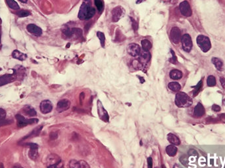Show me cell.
<instances>
[{"label": "cell", "mask_w": 225, "mask_h": 168, "mask_svg": "<svg viewBox=\"0 0 225 168\" xmlns=\"http://www.w3.org/2000/svg\"><path fill=\"white\" fill-rule=\"evenodd\" d=\"M17 78L16 72H14L13 74H8L0 76V86H3L7 85L9 83L14 82Z\"/></svg>", "instance_id": "9"}, {"label": "cell", "mask_w": 225, "mask_h": 168, "mask_svg": "<svg viewBox=\"0 0 225 168\" xmlns=\"http://www.w3.org/2000/svg\"><path fill=\"white\" fill-rule=\"evenodd\" d=\"M97 36L99 38V40L100 41L101 43V46H102V47H104L105 46V37L103 33H102V32H97Z\"/></svg>", "instance_id": "33"}, {"label": "cell", "mask_w": 225, "mask_h": 168, "mask_svg": "<svg viewBox=\"0 0 225 168\" xmlns=\"http://www.w3.org/2000/svg\"><path fill=\"white\" fill-rule=\"evenodd\" d=\"M167 139L169 143L173 145H179L181 144V141L179 138L173 133H169L167 135Z\"/></svg>", "instance_id": "20"}, {"label": "cell", "mask_w": 225, "mask_h": 168, "mask_svg": "<svg viewBox=\"0 0 225 168\" xmlns=\"http://www.w3.org/2000/svg\"><path fill=\"white\" fill-rule=\"evenodd\" d=\"M16 120L17 122V126L18 127H24L25 126H27L28 125L34 124L38 122V120L36 118L26 119L23 116L20 114L16 115Z\"/></svg>", "instance_id": "4"}, {"label": "cell", "mask_w": 225, "mask_h": 168, "mask_svg": "<svg viewBox=\"0 0 225 168\" xmlns=\"http://www.w3.org/2000/svg\"><path fill=\"white\" fill-rule=\"evenodd\" d=\"M179 9L181 11V12L182 15L186 17H191L192 15V11H191V9L190 7V5L189 3L186 1H184L182 3H181Z\"/></svg>", "instance_id": "10"}, {"label": "cell", "mask_w": 225, "mask_h": 168, "mask_svg": "<svg viewBox=\"0 0 225 168\" xmlns=\"http://www.w3.org/2000/svg\"><path fill=\"white\" fill-rule=\"evenodd\" d=\"M148 168H153V160L151 157H149L148 159Z\"/></svg>", "instance_id": "41"}, {"label": "cell", "mask_w": 225, "mask_h": 168, "mask_svg": "<svg viewBox=\"0 0 225 168\" xmlns=\"http://www.w3.org/2000/svg\"><path fill=\"white\" fill-rule=\"evenodd\" d=\"M61 161V158L56 154H51L48 158V165H54Z\"/></svg>", "instance_id": "18"}, {"label": "cell", "mask_w": 225, "mask_h": 168, "mask_svg": "<svg viewBox=\"0 0 225 168\" xmlns=\"http://www.w3.org/2000/svg\"><path fill=\"white\" fill-rule=\"evenodd\" d=\"M170 77L174 80H177L181 79L182 77V73L181 71L178 70H173L170 72Z\"/></svg>", "instance_id": "23"}, {"label": "cell", "mask_w": 225, "mask_h": 168, "mask_svg": "<svg viewBox=\"0 0 225 168\" xmlns=\"http://www.w3.org/2000/svg\"><path fill=\"white\" fill-rule=\"evenodd\" d=\"M170 52H171V54L173 55V58H171V59L169 60L170 62H171L173 64H176L177 59H176V55L175 54V52L173 50H171Z\"/></svg>", "instance_id": "37"}, {"label": "cell", "mask_w": 225, "mask_h": 168, "mask_svg": "<svg viewBox=\"0 0 225 168\" xmlns=\"http://www.w3.org/2000/svg\"><path fill=\"white\" fill-rule=\"evenodd\" d=\"M202 86H203V82H202V80H201L198 82L197 86L194 87V89L193 90V96H197L198 95V93H200Z\"/></svg>", "instance_id": "29"}, {"label": "cell", "mask_w": 225, "mask_h": 168, "mask_svg": "<svg viewBox=\"0 0 225 168\" xmlns=\"http://www.w3.org/2000/svg\"><path fill=\"white\" fill-rule=\"evenodd\" d=\"M181 32L177 27H173L170 32V39L171 42L175 44H178L181 40Z\"/></svg>", "instance_id": "7"}, {"label": "cell", "mask_w": 225, "mask_h": 168, "mask_svg": "<svg viewBox=\"0 0 225 168\" xmlns=\"http://www.w3.org/2000/svg\"><path fill=\"white\" fill-rule=\"evenodd\" d=\"M128 53L132 57H138L141 53V49L140 47L136 43H131L128 45L127 48Z\"/></svg>", "instance_id": "12"}, {"label": "cell", "mask_w": 225, "mask_h": 168, "mask_svg": "<svg viewBox=\"0 0 225 168\" xmlns=\"http://www.w3.org/2000/svg\"><path fill=\"white\" fill-rule=\"evenodd\" d=\"M57 137V133L56 132H53L50 134V139H55Z\"/></svg>", "instance_id": "43"}, {"label": "cell", "mask_w": 225, "mask_h": 168, "mask_svg": "<svg viewBox=\"0 0 225 168\" xmlns=\"http://www.w3.org/2000/svg\"><path fill=\"white\" fill-rule=\"evenodd\" d=\"M207 83L209 87H213L216 85V79L213 76H209L207 77Z\"/></svg>", "instance_id": "30"}, {"label": "cell", "mask_w": 225, "mask_h": 168, "mask_svg": "<svg viewBox=\"0 0 225 168\" xmlns=\"http://www.w3.org/2000/svg\"><path fill=\"white\" fill-rule=\"evenodd\" d=\"M71 106V102L68 99H62L59 101L57 105V111L59 112H62L68 110Z\"/></svg>", "instance_id": "14"}, {"label": "cell", "mask_w": 225, "mask_h": 168, "mask_svg": "<svg viewBox=\"0 0 225 168\" xmlns=\"http://www.w3.org/2000/svg\"><path fill=\"white\" fill-rule=\"evenodd\" d=\"M69 167L70 168H80L81 164L80 161H78L75 160H72L69 161Z\"/></svg>", "instance_id": "34"}, {"label": "cell", "mask_w": 225, "mask_h": 168, "mask_svg": "<svg viewBox=\"0 0 225 168\" xmlns=\"http://www.w3.org/2000/svg\"><path fill=\"white\" fill-rule=\"evenodd\" d=\"M0 42H1V32H0Z\"/></svg>", "instance_id": "53"}, {"label": "cell", "mask_w": 225, "mask_h": 168, "mask_svg": "<svg viewBox=\"0 0 225 168\" xmlns=\"http://www.w3.org/2000/svg\"><path fill=\"white\" fill-rule=\"evenodd\" d=\"M12 56L13 58H14V59H18L19 61H24L26 59V58H27V55L18 50L13 51V52L12 53Z\"/></svg>", "instance_id": "22"}, {"label": "cell", "mask_w": 225, "mask_h": 168, "mask_svg": "<svg viewBox=\"0 0 225 168\" xmlns=\"http://www.w3.org/2000/svg\"><path fill=\"white\" fill-rule=\"evenodd\" d=\"M6 3L10 8L14 10L19 9V5L15 0H6Z\"/></svg>", "instance_id": "27"}, {"label": "cell", "mask_w": 225, "mask_h": 168, "mask_svg": "<svg viewBox=\"0 0 225 168\" xmlns=\"http://www.w3.org/2000/svg\"><path fill=\"white\" fill-rule=\"evenodd\" d=\"M97 112H98V115L100 116V118L102 120L107 122L109 121V115L107 112L106 111V110L104 108V107L103 106L102 103L101 102V101L100 100L97 101Z\"/></svg>", "instance_id": "8"}, {"label": "cell", "mask_w": 225, "mask_h": 168, "mask_svg": "<svg viewBox=\"0 0 225 168\" xmlns=\"http://www.w3.org/2000/svg\"><path fill=\"white\" fill-rule=\"evenodd\" d=\"M222 104H223V105H224L225 106V99H224V100L222 101Z\"/></svg>", "instance_id": "50"}, {"label": "cell", "mask_w": 225, "mask_h": 168, "mask_svg": "<svg viewBox=\"0 0 225 168\" xmlns=\"http://www.w3.org/2000/svg\"><path fill=\"white\" fill-rule=\"evenodd\" d=\"M26 29L31 34H33L35 36H41L42 34V30L39 28L38 26L34 24H30L27 26Z\"/></svg>", "instance_id": "15"}, {"label": "cell", "mask_w": 225, "mask_h": 168, "mask_svg": "<svg viewBox=\"0 0 225 168\" xmlns=\"http://www.w3.org/2000/svg\"><path fill=\"white\" fill-rule=\"evenodd\" d=\"M174 168H181V167H177V166H175Z\"/></svg>", "instance_id": "51"}, {"label": "cell", "mask_w": 225, "mask_h": 168, "mask_svg": "<svg viewBox=\"0 0 225 168\" xmlns=\"http://www.w3.org/2000/svg\"><path fill=\"white\" fill-rule=\"evenodd\" d=\"M155 168H159V167H155Z\"/></svg>", "instance_id": "54"}, {"label": "cell", "mask_w": 225, "mask_h": 168, "mask_svg": "<svg viewBox=\"0 0 225 168\" xmlns=\"http://www.w3.org/2000/svg\"><path fill=\"white\" fill-rule=\"evenodd\" d=\"M125 11L121 6H117L112 11V21L116 22H118L121 18L124 17Z\"/></svg>", "instance_id": "5"}, {"label": "cell", "mask_w": 225, "mask_h": 168, "mask_svg": "<svg viewBox=\"0 0 225 168\" xmlns=\"http://www.w3.org/2000/svg\"><path fill=\"white\" fill-rule=\"evenodd\" d=\"M182 48L186 52H190L192 48V40L189 34H184L181 38Z\"/></svg>", "instance_id": "6"}, {"label": "cell", "mask_w": 225, "mask_h": 168, "mask_svg": "<svg viewBox=\"0 0 225 168\" xmlns=\"http://www.w3.org/2000/svg\"><path fill=\"white\" fill-rule=\"evenodd\" d=\"M42 126H39L36 128H35L34 130H32L29 135H26V136H25L24 138H23L22 140H24V139H27L29 138H31V137H36L38 136V135L39 134V133H40L41 130H42Z\"/></svg>", "instance_id": "21"}, {"label": "cell", "mask_w": 225, "mask_h": 168, "mask_svg": "<svg viewBox=\"0 0 225 168\" xmlns=\"http://www.w3.org/2000/svg\"><path fill=\"white\" fill-rule=\"evenodd\" d=\"M30 150L29 152V158L33 160H35L38 158V145L36 143H28Z\"/></svg>", "instance_id": "11"}, {"label": "cell", "mask_w": 225, "mask_h": 168, "mask_svg": "<svg viewBox=\"0 0 225 168\" xmlns=\"http://www.w3.org/2000/svg\"><path fill=\"white\" fill-rule=\"evenodd\" d=\"M19 1L21 2H22V3H27L28 0H19Z\"/></svg>", "instance_id": "48"}, {"label": "cell", "mask_w": 225, "mask_h": 168, "mask_svg": "<svg viewBox=\"0 0 225 168\" xmlns=\"http://www.w3.org/2000/svg\"><path fill=\"white\" fill-rule=\"evenodd\" d=\"M12 168H23V167L21 166H20V165H18V164H17V165L13 166Z\"/></svg>", "instance_id": "47"}, {"label": "cell", "mask_w": 225, "mask_h": 168, "mask_svg": "<svg viewBox=\"0 0 225 168\" xmlns=\"http://www.w3.org/2000/svg\"><path fill=\"white\" fill-rule=\"evenodd\" d=\"M140 58H139V60H140V63H142V64H147L149 62V60H150V53H149V51H144L142 53H140V55H139Z\"/></svg>", "instance_id": "17"}, {"label": "cell", "mask_w": 225, "mask_h": 168, "mask_svg": "<svg viewBox=\"0 0 225 168\" xmlns=\"http://www.w3.org/2000/svg\"><path fill=\"white\" fill-rule=\"evenodd\" d=\"M205 112H206V110H205L203 106L201 103H197L194 111V115L195 116V117L201 118L205 114Z\"/></svg>", "instance_id": "16"}, {"label": "cell", "mask_w": 225, "mask_h": 168, "mask_svg": "<svg viewBox=\"0 0 225 168\" xmlns=\"http://www.w3.org/2000/svg\"><path fill=\"white\" fill-rule=\"evenodd\" d=\"M23 112L29 116H31V117H34V116H36L37 113L34 108L29 105H26L23 108Z\"/></svg>", "instance_id": "19"}, {"label": "cell", "mask_w": 225, "mask_h": 168, "mask_svg": "<svg viewBox=\"0 0 225 168\" xmlns=\"http://www.w3.org/2000/svg\"><path fill=\"white\" fill-rule=\"evenodd\" d=\"M40 111L43 114H48L51 112L53 109V105L50 101L44 100L41 102L40 105H39Z\"/></svg>", "instance_id": "13"}, {"label": "cell", "mask_w": 225, "mask_h": 168, "mask_svg": "<svg viewBox=\"0 0 225 168\" xmlns=\"http://www.w3.org/2000/svg\"><path fill=\"white\" fill-rule=\"evenodd\" d=\"M15 14L19 17H26L30 15V12L26 10H19L15 12Z\"/></svg>", "instance_id": "32"}, {"label": "cell", "mask_w": 225, "mask_h": 168, "mask_svg": "<svg viewBox=\"0 0 225 168\" xmlns=\"http://www.w3.org/2000/svg\"><path fill=\"white\" fill-rule=\"evenodd\" d=\"M169 88L174 92H178L181 89V86L177 82H170L168 85Z\"/></svg>", "instance_id": "26"}, {"label": "cell", "mask_w": 225, "mask_h": 168, "mask_svg": "<svg viewBox=\"0 0 225 168\" xmlns=\"http://www.w3.org/2000/svg\"><path fill=\"white\" fill-rule=\"evenodd\" d=\"M96 14V10L92 7L91 0H84L78 12V18L81 20H88Z\"/></svg>", "instance_id": "1"}, {"label": "cell", "mask_w": 225, "mask_h": 168, "mask_svg": "<svg viewBox=\"0 0 225 168\" xmlns=\"http://www.w3.org/2000/svg\"><path fill=\"white\" fill-rule=\"evenodd\" d=\"M188 154L190 156H197V152L194 149H191L188 151Z\"/></svg>", "instance_id": "42"}, {"label": "cell", "mask_w": 225, "mask_h": 168, "mask_svg": "<svg viewBox=\"0 0 225 168\" xmlns=\"http://www.w3.org/2000/svg\"><path fill=\"white\" fill-rule=\"evenodd\" d=\"M0 168H4L3 164H0Z\"/></svg>", "instance_id": "49"}, {"label": "cell", "mask_w": 225, "mask_h": 168, "mask_svg": "<svg viewBox=\"0 0 225 168\" xmlns=\"http://www.w3.org/2000/svg\"><path fill=\"white\" fill-rule=\"evenodd\" d=\"M219 119L220 121L225 123V114H222L219 115Z\"/></svg>", "instance_id": "44"}, {"label": "cell", "mask_w": 225, "mask_h": 168, "mask_svg": "<svg viewBox=\"0 0 225 168\" xmlns=\"http://www.w3.org/2000/svg\"><path fill=\"white\" fill-rule=\"evenodd\" d=\"M166 152L169 156L171 157L175 156L177 153V148L176 147L175 145H169L166 148Z\"/></svg>", "instance_id": "25"}, {"label": "cell", "mask_w": 225, "mask_h": 168, "mask_svg": "<svg viewBox=\"0 0 225 168\" xmlns=\"http://www.w3.org/2000/svg\"><path fill=\"white\" fill-rule=\"evenodd\" d=\"M94 2L97 9V11H99L100 13H101L103 10V3L102 2V0H94Z\"/></svg>", "instance_id": "31"}, {"label": "cell", "mask_w": 225, "mask_h": 168, "mask_svg": "<svg viewBox=\"0 0 225 168\" xmlns=\"http://www.w3.org/2000/svg\"><path fill=\"white\" fill-rule=\"evenodd\" d=\"M151 43L148 40H143L142 41V47L144 51H149L151 48Z\"/></svg>", "instance_id": "28"}, {"label": "cell", "mask_w": 225, "mask_h": 168, "mask_svg": "<svg viewBox=\"0 0 225 168\" xmlns=\"http://www.w3.org/2000/svg\"><path fill=\"white\" fill-rule=\"evenodd\" d=\"M80 164H81L80 168H90L88 164L86 162V161H85L84 160L80 161Z\"/></svg>", "instance_id": "38"}, {"label": "cell", "mask_w": 225, "mask_h": 168, "mask_svg": "<svg viewBox=\"0 0 225 168\" xmlns=\"http://www.w3.org/2000/svg\"><path fill=\"white\" fill-rule=\"evenodd\" d=\"M180 161L185 166H188L189 164V160L186 155H183L180 158Z\"/></svg>", "instance_id": "35"}, {"label": "cell", "mask_w": 225, "mask_h": 168, "mask_svg": "<svg viewBox=\"0 0 225 168\" xmlns=\"http://www.w3.org/2000/svg\"><path fill=\"white\" fill-rule=\"evenodd\" d=\"M131 20H132V26H133V28L134 29V30H137V28H138V24L135 22V21L134 20H133V19H132V18H131Z\"/></svg>", "instance_id": "45"}, {"label": "cell", "mask_w": 225, "mask_h": 168, "mask_svg": "<svg viewBox=\"0 0 225 168\" xmlns=\"http://www.w3.org/2000/svg\"><path fill=\"white\" fill-rule=\"evenodd\" d=\"M197 44L203 53H206L211 47L209 38L206 36L200 35L197 37Z\"/></svg>", "instance_id": "3"}, {"label": "cell", "mask_w": 225, "mask_h": 168, "mask_svg": "<svg viewBox=\"0 0 225 168\" xmlns=\"http://www.w3.org/2000/svg\"><path fill=\"white\" fill-rule=\"evenodd\" d=\"M162 167H163V168H166V167H165L164 165H163V166H162Z\"/></svg>", "instance_id": "52"}, {"label": "cell", "mask_w": 225, "mask_h": 168, "mask_svg": "<svg viewBox=\"0 0 225 168\" xmlns=\"http://www.w3.org/2000/svg\"><path fill=\"white\" fill-rule=\"evenodd\" d=\"M221 108L219 105L215 104L212 106V111H213L214 112H219V111H221Z\"/></svg>", "instance_id": "40"}, {"label": "cell", "mask_w": 225, "mask_h": 168, "mask_svg": "<svg viewBox=\"0 0 225 168\" xmlns=\"http://www.w3.org/2000/svg\"><path fill=\"white\" fill-rule=\"evenodd\" d=\"M5 116H6V112L5 110L0 108V120H4L5 118Z\"/></svg>", "instance_id": "39"}, {"label": "cell", "mask_w": 225, "mask_h": 168, "mask_svg": "<svg viewBox=\"0 0 225 168\" xmlns=\"http://www.w3.org/2000/svg\"><path fill=\"white\" fill-rule=\"evenodd\" d=\"M48 168H63V164L62 163V161H60V162L57 164L48 166Z\"/></svg>", "instance_id": "36"}, {"label": "cell", "mask_w": 225, "mask_h": 168, "mask_svg": "<svg viewBox=\"0 0 225 168\" xmlns=\"http://www.w3.org/2000/svg\"><path fill=\"white\" fill-rule=\"evenodd\" d=\"M211 62L214 64V66L219 71H221L223 69V62L222 61L219 59V58L217 57H213L212 59H211Z\"/></svg>", "instance_id": "24"}, {"label": "cell", "mask_w": 225, "mask_h": 168, "mask_svg": "<svg viewBox=\"0 0 225 168\" xmlns=\"http://www.w3.org/2000/svg\"><path fill=\"white\" fill-rule=\"evenodd\" d=\"M220 82L223 87H225V78L223 77H220Z\"/></svg>", "instance_id": "46"}, {"label": "cell", "mask_w": 225, "mask_h": 168, "mask_svg": "<svg viewBox=\"0 0 225 168\" xmlns=\"http://www.w3.org/2000/svg\"><path fill=\"white\" fill-rule=\"evenodd\" d=\"M175 104L178 107L186 108L192 104V100L184 92H178L175 96Z\"/></svg>", "instance_id": "2"}]
</instances>
